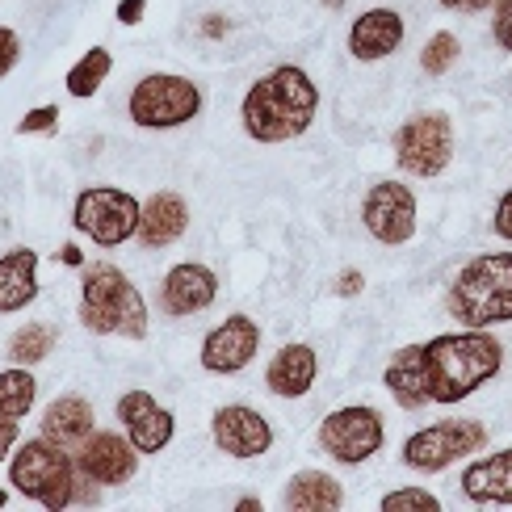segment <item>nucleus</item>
<instances>
[{
    "mask_svg": "<svg viewBox=\"0 0 512 512\" xmlns=\"http://www.w3.org/2000/svg\"><path fill=\"white\" fill-rule=\"evenodd\" d=\"M424 361V391L429 403H462L471 399L483 382H492L504 366V345L487 328L445 332L420 345Z\"/></svg>",
    "mask_w": 512,
    "mask_h": 512,
    "instance_id": "f257e3e1",
    "label": "nucleus"
},
{
    "mask_svg": "<svg viewBox=\"0 0 512 512\" xmlns=\"http://www.w3.org/2000/svg\"><path fill=\"white\" fill-rule=\"evenodd\" d=\"M319 110V89L315 80L303 68H273L269 76H261L244 93L240 105V118H244V131L256 143H286L298 139L315 122Z\"/></svg>",
    "mask_w": 512,
    "mask_h": 512,
    "instance_id": "f03ea898",
    "label": "nucleus"
},
{
    "mask_svg": "<svg viewBox=\"0 0 512 512\" xmlns=\"http://www.w3.org/2000/svg\"><path fill=\"white\" fill-rule=\"evenodd\" d=\"M80 324L97 336L143 340L147 336V303H143L139 286L118 265L101 261V265H89L80 277Z\"/></svg>",
    "mask_w": 512,
    "mask_h": 512,
    "instance_id": "7ed1b4c3",
    "label": "nucleus"
},
{
    "mask_svg": "<svg viewBox=\"0 0 512 512\" xmlns=\"http://www.w3.org/2000/svg\"><path fill=\"white\" fill-rule=\"evenodd\" d=\"M445 307L462 328H496L512 319V252H483L462 265Z\"/></svg>",
    "mask_w": 512,
    "mask_h": 512,
    "instance_id": "20e7f679",
    "label": "nucleus"
},
{
    "mask_svg": "<svg viewBox=\"0 0 512 512\" xmlns=\"http://www.w3.org/2000/svg\"><path fill=\"white\" fill-rule=\"evenodd\" d=\"M9 483L21 496L38 500L42 508H68L76 504V462L68 450L47 437L21 441V450L9 462Z\"/></svg>",
    "mask_w": 512,
    "mask_h": 512,
    "instance_id": "39448f33",
    "label": "nucleus"
},
{
    "mask_svg": "<svg viewBox=\"0 0 512 512\" xmlns=\"http://www.w3.org/2000/svg\"><path fill=\"white\" fill-rule=\"evenodd\" d=\"M126 110H131V122L143 126V131H168V126H185L202 114V93L194 80L156 72L135 84Z\"/></svg>",
    "mask_w": 512,
    "mask_h": 512,
    "instance_id": "423d86ee",
    "label": "nucleus"
},
{
    "mask_svg": "<svg viewBox=\"0 0 512 512\" xmlns=\"http://www.w3.org/2000/svg\"><path fill=\"white\" fill-rule=\"evenodd\" d=\"M139 202L126 194V189H110V185H93L84 189L72 206V227L84 231L93 244L101 248H118L135 236L139 227Z\"/></svg>",
    "mask_w": 512,
    "mask_h": 512,
    "instance_id": "0eeeda50",
    "label": "nucleus"
},
{
    "mask_svg": "<svg viewBox=\"0 0 512 512\" xmlns=\"http://www.w3.org/2000/svg\"><path fill=\"white\" fill-rule=\"evenodd\" d=\"M454 156V122L450 114H416L399 126L395 135V160L408 177H441Z\"/></svg>",
    "mask_w": 512,
    "mask_h": 512,
    "instance_id": "6e6552de",
    "label": "nucleus"
},
{
    "mask_svg": "<svg viewBox=\"0 0 512 512\" xmlns=\"http://www.w3.org/2000/svg\"><path fill=\"white\" fill-rule=\"evenodd\" d=\"M483 445H487V429L479 420H441L403 441V462L420 475H437L458 458L483 450Z\"/></svg>",
    "mask_w": 512,
    "mask_h": 512,
    "instance_id": "1a4fd4ad",
    "label": "nucleus"
},
{
    "mask_svg": "<svg viewBox=\"0 0 512 512\" xmlns=\"http://www.w3.org/2000/svg\"><path fill=\"white\" fill-rule=\"evenodd\" d=\"M319 445L345 466H357L382 450V416L378 408L353 403V408H336L319 424Z\"/></svg>",
    "mask_w": 512,
    "mask_h": 512,
    "instance_id": "9d476101",
    "label": "nucleus"
},
{
    "mask_svg": "<svg viewBox=\"0 0 512 512\" xmlns=\"http://www.w3.org/2000/svg\"><path fill=\"white\" fill-rule=\"evenodd\" d=\"M361 223L378 244H408L416 231V198L403 181H378L361 202Z\"/></svg>",
    "mask_w": 512,
    "mask_h": 512,
    "instance_id": "9b49d317",
    "label": "nucleus"
},
{
    "mask_svg": "<svg viewBox=\"0 0 512 512\" xmlns=\"http://www.w3.org/2000/svg\"><path fill=\"white\" fill-rule=\"evenodd\" d=\"M135 471H139V450L131 445V437L89 433L76 450V475L97 487H118L126 479H135Z\"/></svg>",
    "mask_w": 512,
    "mask_h": 512,
    "instance_id": "f8f14e48",
    "label": "nucleus"
},
{
    "mask_svg": "<svg viewBox=\"0 0 512 512\" xmlns=\"http://www.w3.org/2000/svg\"><path fill=\"white\" fill-rule=\"evenodd\" d=\"M210 437H215V445L231 458H261L273 445L269 420L256 408H248V403H223V408L210 416Z\"/></svg>",
    "mask_w": 512,
    "mask_h": 512,
    "instance_id": "ddd939ff",
    "label": "nucleus"
},
{
    "mask_svg": "<svg viewBox=\"0 0 512 512\" xmlns=\"http://www.w3.org/2000/svg\"><path fill=\"white\" fill-rule=\"evenodd\" d=\"M261 349V328L252 315H227L223 324L202 340V370L210 374H240Z\"/></svg>",
    "mask_w": 512,
    "mask_h": 512,
    "instance_id": "4468645a",
    "label": "nucleus"
},
{
    "mask_svg": "<svg viewBox=\"0 0 512 512\" xmlns=\"http://www.w3.org/2000/svg\"><path fill=\"white\" fill-rule=\"evenodd\" d=\"M118 416H122V429H126V437H131V445L139 454L168 450V441H173V433H177L173 412L160 408L147 391H126L118 399Z\"/></svg>",
    "mask_w": 512,
    "mask_h": 512,
    "instance_id": "2eb2a0df",
    "label": "nucleus"
},
{
    "mask_svg": "<svg viewBox=\"0 0 512 512\" xmlns=\"http://www.w3.org/2000/svg\"><path fill=\"white\" fill-rule=\"evenodd\" d=\"M215 294H219V277L215 269H206L198 261H185L177 269H168L164 277V286H160V307L164 315H198L206 311L210 303H215Z\"/></svg>",
    "mask_w": 512,
    "mask_h": 512,
    "instance_id": "dca6fc26",
    "label": "nucleus"
},
{
    "mask_svg": "<svg viewBox=\"0 0 512 512\" xmlns=\"http://www.w3.org/2000/svg\"><path fill=\"white\" fill-rule=\"evenodd\" d=\"M403 42V17L395 9H370L353 21L349 30V51L361 63H374V59H387L399 51Z\"/></svg>",
    "mask_w": 512,
    "mask_h": 512,
    "instance_id": "f3484780",
    "label": "nucleus"
},
{
    "mask_svg": "<svg viewBox=\"0 0 512 512\" xmlns=\"http://www.w3.org/2000/svg\"><path fill=\"white\" fill-rule=\"evenodd\" d=\"M185 227H189V206L181 202V194H168L164 189V194L143 202L135 236H139L143 248H168V244H177L185 236Z\"/></svg>",
    "mask_w": 512,
    "mask_h": 512,
    "instance_id": "a211bd4d",
    "label": "nucleus"
},
{
    "mask_svg": "<svg viewBox=\"0 0 512 512\" xmlns=\"http://www.w3.org/2000/svg\"><path fill=\"white\" fill-rule=\"evenodd\" d=\"M315 370H319V357L311 345H286L273 353L269 370H265V387L277 399H298L315 387Z\"/></svg>",
    "mask_w": 512,
    "mask_h": 512,
    "instance_id": "6ab92c4d",
    "label": "nucleus"
},
{
    "mask_svg": "<svg viewBox=\"0 0 512 512\" xmlns=\"http://www.w3.org/2000/svg\"><path fill=\"white\" fill-rule=\"evenodd\" d=\"M462 492L475 504H512V450L475 458L462 471Z\"/></svg>",
    "mask_w": 512,
    "mask_h": 512,
    "instance_id": "aec40b11",
    "label": "nucleus"
},
{
    "mask_svg": "<svg viewBox=\"0 0 512 512\" xmlns=\"http://www.w3.org/2000/svg\"><path fill=\"white\" fill-rule=\"evenodd\" d=\"M38 298V252L13 248L0 256V315H13Z\"/></svg>",
    "mask_w": 512,
    "mask_h": 512,
    "instance_id": "412c9836",
    "label": "nucleus"
},
{
    "mask_svg": "<svg viewBox=\"0 0 512 512\" xmlns=\"http://www.w3.org/2000/svg\"><path fill=\"white\" fill-rule=\"evenodd\" d=\"M89 433H93V403L80 399V395L55 399L47 408V416H42V437L63 445V450H80Z\"/></svg>",
    "mask_w": 512,
    "mask_h": 512,
    "instance_id": "4be33fe9",
    "label": "nucleus"
},
{
    "mask_svg": "<svg viewBox=\"0 0 512 512\" xmlns=\"http://www.w3.org/2000/svg\"><path fill=\"white\" fill-rule=\"evenodd\" d=\"M382 382H387V391L395 395L399 408L420 412L424 403H429V391H424V361H420V345L399 349V353L391 357L387 374H382Z\"/></svg>",
    "mask_w": 512,
    "mask_h": 512,
    "instance_id": "5701e85b",
    "label": "nucleus"
},
{
    "mask_svg": "<svg viewBox=\"0 0 512 512\" xmlns=\"http://www.w3.org/2000/svg\"><path fill=\"white\" fill-rule=\"evenodd\" d=\"M282 504L294 512H336L345 504V492H340V483L328 471H298L286 483Z\"/></svg>",
    "mask_w": 512,
    "mask_h": 512,
    "instance_id": "b1692460",
    "label": "nucleus"
},
{
    "mask_svg": "<svg viewBox=\"0 0 512 512\" xmlns=\"http://www.w3.org/2000/svg\"><path fill=\"white\" fill-rule=\"evenodd\" d=\"M38 395V382L26 366H9L0 374V424H21V416H30Z\"/></svg>",
    "mask_w": 512,
    "mask_h": 512,
    "instance_id": "393cba45",
    "label": "nucleus"
},
{
    "mask_svg": "<svg viewBox=\"0 0 512 512\" xmlns=\"http://www.w3.org/2000/svg\"><path fill=\"white\" fill-rule=\"evenodd\" d=\"M55 349V328L51 324H26L9 336V361L13 366H34Z\"/></svg>",
    "mask_w": 512,
    "mask_h": 512,
    "instance_id": "a878e982",
    "label": "nucleus"
},
{
    "mask_svg": "<svg viewBox=\"0 0 512 512\" xmlns=\"http://www.w3.org/2000/svg\"><path fill=\"white\" fill-rule=\"evenodd\" d=\"M110 68H114L110 51H105V47H89V55H84L76 68L68 72V93L72 97H93L101 89V80L110 76Z\"/></svg>",
    "mask_w": 512,
    "mask_h": 512,
    "instance_id": "bb28decb",
    "label": "nucleus"
},
{
    "mask_svg": "<svg viewBox=\"0 0 512 512\" xmlns=\"http://www.w3.org/2000/svg\"><path fill=\"white\" fill-rule=\"evenodd\" d=\"M458 63V38L450 30H437L429 42H424V51H420V68L429 72V76H445Z\"/></svg>",
    "mask_w": 512,
    "mask_h": 512,
    "instance_id": "cd10ccee",
    "label": "nucleus"
},
{
    "mask_svg": "<svg viewBox=\"0 0 512 512\" xmlns=\"http://www.w3.org/2000/svg\"><path fill=\"white\" fill-rule=\"evenodd\" d=\"M441 500L429 496L424 487H403V492L382 496V512H437Z\"/></svg>",
    "mask_w": 512,
    "mask_h": 512,
    "instance_id": "c85d7f7f",
    "label": "nucleus"
},
{
    "mask_svg": "<svg viewBox=\"0 0 512 512\" xmlns=\"http://www.w3.org/2000/svg\"><path fill=\"white\" fill-rule=\"evenodd\" d=\"M59 126V105H38L26 118L17 122V135H42V131H55Z\"/></svg>",
    "mask_w": 512,
    "mask_h": 512,
    "instance_id": "c756f323",
    "label": "nucleus"
},
{
    "mask_svg": "<svg viewBox=\"0 0 512 512\" xmlns=\"http://www.w3.org/2000/svg\"><path fill=\"white\" fill-rule=\"evenodd\" d=\"M17 59H21V38H17V30L0 26V80L13 72V63H17Z\"/></svg>",
    "mask_w": 512,
    "mask_h": 512,
    "instance_id": "7c9ffc66",
    "label": "nucleus"
},
{
    "mask_svg": "<svg viewBox=\"0 0 512 512\" xmlns=\"http://www.w3.org/2000/svg\"><path fill=\"white\" fill-rule=\"evenodd\" d=\"M496 42L504 51H512V0H496V17H492Z\"/></svg>",
    "mask_w": 512,
    "mask_h": 512,
    "instance_id": "2f4dec72",
    "label": "nucleus"
},
{
    "mask_svg": "<svg viewBox=\"0 0 512 512\" xmlns=\"http://www.w3.org/2000/svg\"><path fill=\"white\" fill-rule=\"evenodd\" d=\"M492 227L500 240H512V189L496 202V215H492Z\"/></svg>",
    "mask_w": 512,
    "mask_h": 512,
    "instance_id": "473e14b6",
    "label": "nucleus"
},
{
    "mask_svg": "<svg viewBox=\"0 0 512 512\" xmlns=\"http://www.w3.org/2000/svg\"><path fill=\"white\" fill-rule=\"evenodd\" d=\"M361 286H366V277H361L357 269H345V273H340V282H336V294L353 298V294H361Z\"/></svg>",
    "mask_w": 512,
    "mask_h": 512,
    "instance_id": "72a5a7b5",
    "label": "nucleus"
},
{
    "mask_svg": "<svg viewBox=\"0 0 512 512\" xmlns=\"http://www.w3.org/2000/svg\"><path fill=\"white\" fill-rule=\"evenodd\" d=\"M143 9H147V0H122V5H118V21H122V26H139Z\"/></svg>",
    "mask_w": 512,
    "mask_h": 512,
    "instance_id": "f704fd0d",
    "label": "nucleus"
},
{
    "mask_svg": "<svg viewBox=\"0 0 512 512\" xmlns=\"http://www.w3.org/2000/svg\"><path fill=\"white\" fill-rule=\"evenodd\" d=\"M445 9H458V13H479V9H492L496 0H441Z\"/></svg>",
    "mask_w": 512,
    "mask_h": 512,
    "instance_id": "c9c22d12",
    "label": "nucleus"
},
{
    "mask_svg": "<svg viewBox=\"0 0 512 512\" xmlns=\"http://www.w3.org/2000/svg\"><path fill=\"white\" fill-rule=\"evenodd\" d=\"M9 450H17V424H0V462L9 458Z\"/></svg>",
    "mask_w": 512,
    "mask_h": 512,
    "instance_id": "e433bc0d",
    "label": "nucleus"
},
{
    "mask_svg": "<svg viewBox=\"0 0 512 512\" xmlns=\"http://www.w3.org/2000/svg\"><path fill=\"white\" fill-rule=\"evenodd\" d=\"M59 261H63V265H84V252L72 248V244H63V248H59Z\"/></svg>",
    "mask_w": 512,
    "mask_h": 512,
    "instance_id": "4c0bfd02",
    "label": "nucleus"
},
{
    "mask_svg": "<svg viewBox=\"0 0 512 512\" xmlns=\"http://www.w3.org/2000/svg\"><path fill=\"white\" fill-rule=\"evenodd\" d=\"M202 30H206L210 38H215V34H223V30H227V21H223V17H210V21H206V26H202Z\"/></svg>",
    "mask_w": 512,
    "mask_h": 512,
    "instance_id": "58836bf2",
    "label": "nucleus"
},
{
    "mask_svg": "<svg viewBox=\"0 0 512 512\" xmlns=\"http://www.w3.org/2000/svg\"><path fill=\"white\" fill-rule=\"evenodd\" d=\"M236 508H240V512H261V500H256V496H244Z\"/></svg>",
    "mask_w": 512,
    "mask_h": 512,
    "instance_id": "ea45409f",
    "label": "nucleus"
},
{
    "mask_svg": "<svg viewBox=\"0 0 512 512\" xmlns=\"http://www.w3.org/2000/svg\"><path fill=\"white\" fill-rule=\"evenodd\" d=\"M324 5H328V9H340V5H345V0H324Z\"/></svg>",
    "mask_w": 512,
    "mask_h": 512,
    "instance_id": "a19ab883",
    "label": "nucleus"
},
{
    "mask_svg": "<svg viewBox=\"0 0 512 512\" xmlns=\"http://www.w3.org/2000/svg\"><path fill=\"white\" fill-rule=\"evenodd\" d=\"M9 504V492H5V487H0V508H5Z\"/></svg>",
    "mask_w": 512,
    "mask_h": 512,
    "instance_id": "79ce46f5",
    "label": "nucleus"
}]
</instances>
